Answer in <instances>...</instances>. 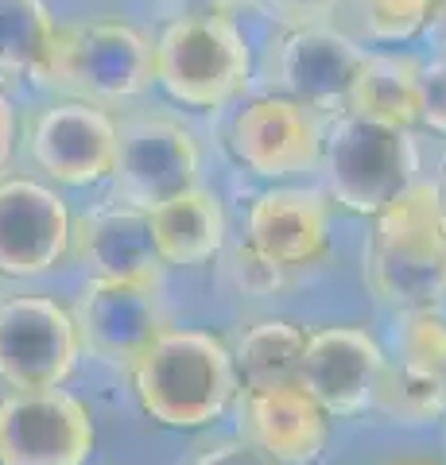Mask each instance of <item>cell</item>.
Masks as SVG:
<instances>
[{"label":"cell","mask_w":446,"mask_h":465,"mask_svg":"<svg viewBox=\"0 0 446 465\" xmlns=\"http://www.w3.org/2000/svg\"><path fill=\"white\" fill-rule=\"evenodd\" d=\"M133 388L144 415L171 430L210 427L237 396L233 353L206 330L167 326L133 365Z\"/></svg>","instance_id":"6da1fadb"},{"label":"cell","mask_w":446,"mask_h":465,"mask_svg":"<svg viewBox=\"0 0 446 465\" xmlns=\"http://www.w3.org/2000/svg\"><path fill=\"white\" fill-rule=\"evenodd\" d=\"M365 280L396 311L439 307L446 299V217L435 183L415 179L372 217Z\"/></svg>","instance_id":"7a4b0ae2"},{"label":"cell","mask_w":446,"mask_h":465,"mask_svg":"<svg viewBox=\"0 0 446 465\" xmlns=\"http://www.w3.org/2000/svg\"><path fill=\"white\" fill-rule=\"evenodd\" d=\"M155 82L186 109L218 113L253 82L249 39L233 16H175L155 39Z\"/></svg>","instance_id":"3957f363"},{"label":"cell","mask_w":446,"mask_h":465,"mask_svg":"<svg viewBox=\"0 0 446 465\" xmlns=\"http://www.w3.org/2000/svg\"><path fill=\"white\" fill-rule=\"evenodd\" d=\"M415 167H420V155L408 128L342 113L330 133H322V171L330 198L350 213L377 217L415 183Z\"/></svg>","instance_id":"277c9868"},{"label":"cell","mask_w":446,"mask_h":465,"mask_svg":"<svg viewBox=\"0 0 446 465\" xmlns=\"http://www.w3.org/2000/svg\"><path fill=\"white\" fill-rule=\"evenodd\" d=\"M78 353V322L59 299L12 295L0 302V381L12 391L63 388Z\"/></svg>","instance_id":"5b68a950"},{"label":"cell","mask_w":446,"mask_h":465,"mask_svg":"<svg viewBox=\"0 0 446 465\" xmlns=\"http://www.w3.org/2000/svg\"><path fill=\"white\" fill-rule=\"evenodd\" d=\"M94 446V415L63 388L0 400V465H85Z\"/></svg>","instance_id":"8992f818"},{"label":"cell","mask_w":446,"mask_h":465,"mask_svg":"<svg viewBox=\"0 0 446 465\" xmlns=\"http://www.w3.org/2000/svg\"><path fill=\"white\" fill-rule=\"evenodd\" d=\"M198 167H203V152H198L191 128L175 116L152 113L121 124L117 163H113L109 179L117 183L121 202L152 210L198 186Z\"/></svg>","instance_id":"52a82bcc"},{"label":"cell","mask_w":446,"mask_h":465,"mask_svg":"<svg viewBox=\"0 0 446 465\" xmlns=\"http://www.w3.org/2000/svg\"><path fill=\"white\" fill-rule=\"evenodd\" d=\"M63 85L94 101H128L155 85V43L124 20H85L63 32Z\"/></svg>","instance_id":"ba28073f"},{"label":"cell","mask_w":446,"mask_h":465,"mask_svg":"<svg viewBox=\"0 0 446 465\" xmlns=\"http://www.w3.org/2000/svg\"><path fill=\"white\" fill-rule=\"evenodd\" d=\"M365 47L326 24L283 27L268 51V82L280 97H292L314 113H338L350 101V85L365 63Z\"/></svg>","instance_id":"9c48e42d"},{"label":"cell","mask_w":446,"mask_h":465,"mask_svg":"<svg viewBox=\"0 0 446 465\" xmlns=\"http://www.w3.org/2000/svg\"><path fill=\"white\" fill-rule=\"evenodd\" d=\"M229 152L261 179H292L322 167V124L314 109L264 94L237 109L229 124Z\"/></svg>","instance_id":"30bf717a"},{"label":"cell","mask_w":446,"mask_h":465,"mask_svg":"<svg viewBox=\"0 0 446 465\" xmlns=\"http://www.w3.org/2000/svg\"><path fill=\"white\" fill-rule=\"evenodd\" d=\"M74 217L59 191L39 179H0V275L32 280L70 256Z\"/></svg>","instance_id":"8fae6325"},{"label":"cell","mask_w":446,"mask_h":465,"mask_svg":"<svg viewBox=\"0 0 446 465\" xmlns=\"http://www.w3.org/2000/svg\"><path fill=\"white\" fill-rule=\"evenodd\" d=\"M388 372V357L369 330L357 326H326L307 333L299 384H303L330 419L362 415L377 407L381 381Z\"/></svg>","instance_id":"7c38bea8"},{"label":"cell","mask_w":446,"mask_h":465,"mask_svg":"<svg viewBox=\"0 0 446 465\" xmlns=\"http://www.w3.org/2000/svg\"><path fill=\"white\" fill-rule=\"evenodd\" d=\"M121 124L97 101H55L32 124V159L63 186H94L113 174Z\"/></svg>","instance_id":"4fadbf2b"},{"label":"cell","mask_w":446,"mask_h":465,"mask_svg":"<svg viewBox=\"0 0 446 465\" xmlns=\"http://www.w3.org/2000/svg\"><path fill=\"white\" fill-rule=\"evenodd\" d=\"M70 314L78 322L82 349L117 369H133L155 333L167 330L160 283L90 280Z\"/></svg>","instance_id":"5bb4252c"},{"label":"cell","mask_w":446,"mask_h":465,"mask_svg":"<svg viewBox=\"0 0 446 465\" xmlns=\"http://www.w3.org/2000/svg\"><path fill=\"white\" fill-rule=\"evenodd\" d=\"M241 439L261 446L280 465H314L326 454L330 415L303 384L237 388Z\"/></svg>","instance_id":"9a60e30c"},{"label":"cell","mask_w":446,"mask_h":465,"mask_svg":"<svg viewBox=\"0 0 446 465\" xmlns=\"http://www.w3.org/2000/svg\"><path fill=\"white\" fill-rule=\"evenodd\" d=\"M70 256L90 272V280H128V283H160L164 260L155 252L148 210L117 206L94 210L70 232Z\"/></svg>","instance_id":"2e32d148"},{"label":"cell","mask_w":446,"mask_h":465,"mask_svg":"<svg viewBox=\"0 0 446 465\" xmlns=\"http://www.w3.org/2000/svg\"><path fill=\"white\" fill-rule=\"evenodd\" d=\"M249 244L287 272L319 264L330 249V202L295 186L264 191L249 210Z\"/></svg>","instance_id":"e0dca14e"},{"label":"cell","mask_w":446,"mask_h":465,"mask_svg":"<svg viewBox=\"0 0 446 465\" xmlns=\"http://www.w3.org/2000/svg\"><path fill=\"white\" fill-rule=\"evenodd\" d=\"M152 241L164 268H198L213 260L225 244V210L222 198L206 186H191L175 198L148 210Z\"/></svg>","instance_id":"ac0fdd59"},{"label":"cell","mask_w":446,"mask_h":465,"mask_svg":"<svg viewBox=\"0 0 446 465\" xmlns=\"http://www.w3.org/2000/svg\"><path fill=\"white\" fill-rule=\"evenodd\" d=\"M63 32L43 0H0V74L20 82H59Z\"/></svg>","instance_id":"d6986e66"},{"label":"cell","mask_w":446,"mask_h":465,"mask_svg":"<svg viewBox=\"0 0 446 465\" xmlns=\"http://www.w3.org/2000/svg\"><path fill=\"white\" fill-rule=\"evenodd\" d=\"M345 113L396 128L420 124V58L365 54V63L350 85Z\"/></svg>","instance_id":"ffe728a7"},{"label":"cell","mask_w":446,"mask_h":465,"mask_svg":"<svg viewBox=\"0 0 446 465\" xmlns=\"http://www.w3.org/2000/svg\"><path fill=\"white\" fill-rule=\"evenodd\" d=\"M307 330L287 322V318H261L237 338L233 372L237 388H276L299 384V365H303Z\"/></svg>","instance_id":"44dd1931"},{"label":"cell","mask_w":446,"mask_h":465,"mask_svg":"<svg viewBox=\"0 0 446 465\" xmlns=\"http://www.w3.org/2000/svg\"><path fill=\"white\" fill-rule=\"evenodd\" d=\"M377 411L396 423H435L446 411V381L431 369H415L404 361H388L381 381Z\"/></svg>","instance_id":"7402d4cb"},{"label":"cell","mask_w":446,"mask_h":465,"mask_svg":"<svg viewBox=\"0 0 446 465\" xmlns=\"http://www.w3.org/2000/svg\"><path fill=\"white\" fill-rule=\"evenodd\" d=\"M396 361L446 376V318L435 307L404 311L396 322Z\"/></svg>","instance_id":"603a6c76"},{"label":"cell","mask_w":446,"mask_h":465,"mask_svg":"<svg viewBox=\"0 0 446 465\" xmlns=\"http://www.w3.org/2000/svg\"><path fill=\"white\" fill-rule=\"evenodd\" d=\"M353 8L372 43H408L427 27L435 0H353Z\"/></svg>","instance_id":"cb8c5ba5"},{"label":"cell","mask_w":446,"mask_h":465,"mask_svg":"<svg viewBox=\"0 0 446 465\" xmlns=\"http://www.w3.org/2000/svg\"><path fill=\"white\" fill-rule=\"evenodd\" d=\"M233 280L244 291H253V295H272V291H280L287 283V268L272 264L264 252H256L253 244L244 241V244H237V252H233Z\"/></svg>","instance_id":"d4e9b609"},{"label":"cell","mask_w":446,"mask_h":465,"mask_svg":"<svg viewBox=\"0 0 446 465\" xmlns=\"http://www.w3.org/2000/svg\"><path fill=\"white\" fill-rule=\"evenodd\" d=\"M420 124L446 136V54L420 63Z\"/></svg>","instance_id":"484cf974"},{"label":"cell","mask_w":446,"mask_h":465,"mask_svg":"<svg viewBox=\"0 0 446 465\" xmlns=\"http://www.w3.org/2000/svg\"><path fill=\"white\" fill-rule=\"evenodd\" d=\"M272 16L283 27H314V24H326L330 12L338 8V0H249Z\"/></svg>","instance_id":"4316f807"},{"label":"cell","mask_w":446,"mask_h":465,"mask_svg":"<svg viewBox=\"0 0 446 465\" xmlns=\"http://www.w3.org/2000/svg\"><path fill=\"white\" fill-rule=\"evenodd\" d=\"M194 465H280V461L264 454L261 446H253L249 439H225V442H213L210 450H203Z\"/></svg>","instance_id":"83f0119b"},{"label":"cell","mask_w":446,"mask_h":465,"mask_svg":"<svg viewBox=\"0 0 446 465\" xmlns=\"http://www.w3.org/2000/svg\"><path fill=\"white\" fill-rule=\"evenodd\" d=\"M12 152H16V105L0 90V171L12 163Z\"/></svg>","instance_id":"f1b7e54d"},{"label":"cell","mask_w":446,"mask_h":465,"mask_svg":"<svg viewBox=\"0 0 446 465\" xmlns=\"http://www.w3.org/2000/svg\"><path fill=\"white\" fill-rule=\"evenodd\" d=\"M183 16H233L249 0H171Z\"/></svg>","instance_id":"f546056e"},{"label":"cell","mask_w":446,"mask_h":465,"mask_svg":"<svg viewBox=\"0 0 446 465\" xmlns=\"http://www.w3.org/2000/svg\"><path fill=\"white\" fill-rule=\"evenodd\" d=\"M427 39L435 43V51L446 54V0H435V12H431V20H427Z\"/></svg>","instance_id":"4dcf8cb0"},{"label":"cell","mask_w":446,"mask_h":465,"mask_svg":"<svg viewBox=\"0 0 446 465\" xmlns=\"http://www.w3.org/2000/svg\"><path fill=\"white\" fill-rule=\"evenodd\" d=\"M435 194H439V206H442V217H446V159H442V174L435 183Z\"/></svg>","instance_id":"1f68e13d"},{"label":"cell","mask_w":446,"mask_h":465,"mask_svg":"<svg viewBox=\"0 0 446 465\" xmlns=\"http://www.w3.org/2000/svg\"><path fill=\"white\" fill-rule=\"evenodd\" d=\"M396 465H439V461H396Z\"/></svg>","instance_id":"d6a6232c"},{"label":"cell","mask_w":446,"mask_h":465,"mask_svg":"<svg viewBox=\"0 0 446 465\" xmlns=\"http://www.w3.org/2000/svg\"><path fill=\"white\" fill-rule=\"evenodd\" d=\"M442 381H446V376H442Z\"/></svg>","instance_id":"836d02e7"}]
</instances>
